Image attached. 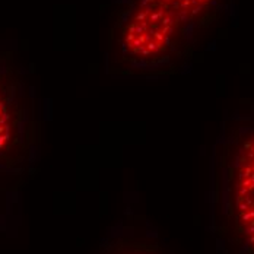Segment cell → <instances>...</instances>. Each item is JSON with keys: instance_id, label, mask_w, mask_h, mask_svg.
<instances>
[{"instance_id": "obj_1", "label": "cell", "mask_w": 254, "mask_h": 254, "mask_svg": "<svg viewBox=\"0 0 254 254\" xmlns=\"http://www.w3.org/2000/svg\"><path fill=\"white\" fill-rule=\"evenodd\" d=\"M225 0H124L110 51L126 73H165L183 60L200 31L210 26Z\"/></svg>"}, {"instance_id": "obj_2", "label": "cell", "mask_w": 254, "mask_h": 254, "mask_svg": "<svg viewBox=\"0 0 254 254\" xmlns=\"http://www.w3.org/2000/svg\"><path fill=\"white\" fill-rule=\"evenodd\" d=\"M210 225L220 254H254V111L228 116L215 139Z\"/></svg>"}, {"instance_id": "obj_3", "label": "cell", "mask_w": 254, "mask_h": 254, "mask_svg": "<svg viewBox=\"0 0 254 254\" xmlns=\"http://www.w3.org/2000/svg\"><path fill=\"white\" fill-rule=\"evenodd\" d=\"M10 66L4 56L0 57V155L19 143V113L15 110L16 85L10 81Z\"/></svg>"}, {"instance_id": "obj_4", "label": "cell", "mask_w": 254, "mask_h": 254, "mask_svg": "<svg viewBox=\"0 0 254 254\" xmlns=\"http://www.w3.org/2000/svg\"><path fill=\"white\" fill-rule=\"evenodd\" d=\"M96 254H171L156 241L137 240L133 237L105 238Z\"/></svg>"}]
</instances>
